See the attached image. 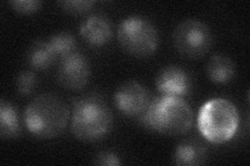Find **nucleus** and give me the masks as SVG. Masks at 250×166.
Listing matches in <instances>:
<instances>
[{"label":"nucleus","instance_id":"1","mask_svg":"<svg viewBox=\"0 0 250 166\" xmlns=\"http://www.w3.org/2000/svg\"><path fill=\"white\" fill-rule=\"evenodd\" d=\"M114 115L106 102L98 94H87L73 101L71 131L83 142H96L112 131Z\"/></svg>","mask_w":250,"mask_h":166},{"label":"nucleus","instance_id":"2","mask_svg":"<svg viewBox=\"0 0 250 166\" xmlns=\"http://www.w3.org/2000/svg\"><path fill=\"white\" fill-rule=\"evenodd\" d=\"M139 118L148 130L168 136L184 135L190 131L193 125L192 108L179 97L154 98Z\"/></svg>","mask_w":250,"mask_h":166},{"label":"nucleus","instance_id":"3","mask_svg":"<svg viewBox=\"0 0 250 166\" xmlns=\"http://www.w3.org/2000/svg\"><path fill=\"white\" fill-rule=\"evenodd\" d=\"M71 110L57 94L45 92L29 102L25 110L27 130L39 138H53L64 132Z\"/></svg>","mask_w":250,"mask_h":166},{"label":"nucleus","instance_id":"4","mask_svg":"<svg viewBox=\"0 0 250 166\" xmlns=\"http://www.w3.org/2000/svg\"><path fill=\"white\" fill-rule=\"evenodd\" d=\"M239 123L238 108L232 102L223 98L205 103L197 117L198 129L202 136L216 145L229 141L236 134Z\"/></svg>","mask_w":250,"mask_h":166},{"label":"nucleus","instance_id":"5","mask_svg":"<svg viewBox=\"0 0 250 166\" xmlns=\"http://www.w3.org/2000/svg\"><path fill=\"white\" fill-rule=\"evenodd\" d=\"M117 37L121 48L137 58L151 56L160 45L159 31L153 23L138 16L122 20L117 30Z\"/></svg>","mask_w":250,"mask_h":166},{"label":"nucleus","instance_id":"6","mask_svg":"<svg viewBox=\"0 0 250 166\" xmlns=\"http://www.w3.org/2000/svg\"><path fill=\"white\" fill-rule=\"evenodd\" d=\"M176 51L188 59H199L207 55L213 44V35L205 22L189 19L179 23L173 33Z\"/></svg>","mask_w":250,"mask_h":166},{"label":"nucleus","instance_id":"7","mask_svg":"<svg viewBox=\"0 0 250 166\" xmlns=\"http://www.w3.org/2000/svg\"><path fill=\"white\" fill-rule=\"evenodd\" d=\"M90 77V62L83 53L76 51L61 59L57 79L64 89L81 91L88 84Z\"/></svg>","mask_w":250,"mask_h":166},{"label":"nucleus","instance_id":"8","mask_svg":"<svg viewBox=\"0 0 250 166\" xmlns=\"http://www.w3.org/2000/svg\"><path fill=\"white\" fill-rule=\"evenodd\" d=\"M151 102L150 93L143 84L130 80L122 83L114 94V104L127 116H141Z\"/></svg>","mask_w":250,"mask_h":166},{"label":"nucleus","instance_id":"9","mask_svg":"<svg viewBox=\"0 0 250 166\" xmlns=\"http://www.w3.org/2000/svg\"><path fill=\"white\" fill-rule=\"evenodd\" d=\"M155 86L162 96L182 98L191 92L192 79L185 69L170 65L163 68L156 75Z\"/></svg>","mask_w":250,"mask_h":166},{"label":"nucleus","instance_id":"10","mask_svg":"<svg viewBox=\"0 0 250 166\" xmlns=\"http://www.w3.org/2000/svg\"><path fill=\"white\" fill-rule=\"evenodd\" d=\"M80 33L85 43L92 47H103L112 41V22L104 15H92L81 25Z\"/></svg>","mask_w":250,"mask_h":166},{"label":"nucleus","instance_id":"11","mask_svg":"<svg viewBox=\"0 0 250 166\" xmlns=\"http://www.w3.org/2000/svg\"><path fill=\"white\" fill-rule=\"evenodd\" d=\"M208 152L207 147L194 139L184 140L179 144L173 155V162L181 166H196L205 164Z\"/></svg>","mask_w":250,"mask_h":166},{"label":"nucleus","instance_id":"12","mask_svg":"<svg viewBox=\"0 0 250 166\" xmlns=\"http://www.w3.org/2000/svg\"><path fill=\"white\" fill-rule=\"evenodd\" d=\"M236 64L225 54L218 53L209 58L207 65V75L216 84H226L236 76Z\"/></svg>","mask_w":250,"mask_h":166},{"label":"nucleus","instance_id":"13","mask_svg":"<svg viewBox=\"0 0 250 166\" xmlns=\"http://www.w3.org/2000/svg\"><path fill=\"white\" fill-rule=\"evenodd\" d=\"M22 128L17 109L5 100L0 103V136L2 139H13L21 134Z\"/></svg>","mask_w":250,"mask_h":166},{"label":"nucleus","instance_id":"14","mask_svg":"<svg viewBox=\"0 0 250 166\" xmlns=\"http://www.w3.org/2000/svg\"><path fill=\"white\" fill-rule=\"evenodd\" d=\"M57 55L49 42L35 41L29 46L26 53V60L30 68L37 71H43L53 65L57 59Z\"/></svg>","mask_w":250,"mask_h":166},{"label":"nucleus","instance_id":"15","mask_svg":"<svg viewBox=\"0 0 250 166\" xmlns=\"http://www.w3.org/2000/svg\"><path fill=\"white\" fill-rule=\"evenodd\" d=\"M49 44L57 56L64 58L76 52V39L70 33H59L49 38Z\"/></svg>","mask_w":250,"mask_h":166},{"label":"nucleus","instance_id":"16","mask_svg":"<svg viewBox=\"0 0 250 166\" xmlns=\"http://www.w3.org/2000/svg\"><path fill=\"white\" fill-rule=\"evenodd\" d=\"M38 85V78L31 71H22L16 78V88L22 96H29Z\"/></svg>","mask_w":250,"mask_h":166},{"label":"nucleus","instance_id":"17","mask_svg":"<svg viewBox=\"0 0 250 166\" xmlns=\"http://www.w3.org/2000/svg\"><path fill=\"white\" fill-rule=\"evenodd\" d=\"M12 9L22 15H30L41 9L43 2L39 0H14L10 2Z\"/></svg>","mask_w":250,"mask_h":166},{"label":"nucleus","instance_id":"18","mask_svg":"<svg viewBox=\"0 0 250 166\" xmlns=\"http://www.w3.org/2000/svg\"><path fill=\"white\" fill-rule=\"evenodd\" d=\"M58 4L70 14H83L93 9L96 2L88 1V0H73V1H60Z\"/></svg>","mask_w":250,"mask_h":166},{"label":"nucleus","instance_id":"19","mask_svg":"<svg viewBox=\"0 0 250 166\" xmlns=\"http://www.w3.org/2000/svg\"><path fill=\"white\" fill-rule=\"evenodd\" d=\"M93 163L101 166H117L122 164L118 155L111 151H104L98 153L96 157L94 158Z\"/></svg>","mask_w":250,"mask_h":166}]
</instances>
